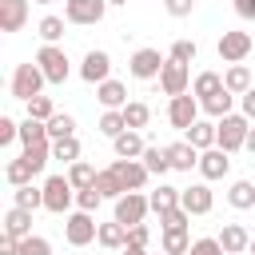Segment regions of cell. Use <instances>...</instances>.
<instances>
[{"instance_id": "7a4b0ae2", "label": "cell", "mask_w": 255, "mask_h": 255, "mask_svg": "<svg viewBox=\"0 0 255 255\" xmlns=\"http://www.w3.org/2000/svg\"><path fill=\"white\" fill-rule=\"evenodd\" d=\"M247 131H251V120L243 112H227L223 120H215V143L223 151H239L247 143Z\"/></svg>"}, {"instance_id": "2e32d148", "label": "cell", "mask_w": 255, "mask_h": 255, "mask_svg": "<svg viewBox=\"0 0 255 255\" xmlns=\"http://www.w3.org/2000/svg\"><path fill=\"white\" fill-rule=\"evenodd\" d=\"M28 4L32 0H0V32H20L28 24Z\"/></svg>"}, {"instance_id": "603a6c76", "label": "cell", "mask_w": 255, "mask_h": 255, "mask_svg": "<svg viewBox=\"0 0 255 255\" xmlns=\"http://www.w3.org/2000/svg\"><path fill=\"white\" fill-rule=\"evenodd\" d=\"M96 243H100V247H108V251H124V247H128V227H124L120 219H112V223H100V235H96Z\"/></svg>"}, {"instance_id": "8fae6325", "label": "cell", "mask_w": 255, "mask_h": 255, "mask_svg": "<svg viewBox=\"0 0 255 255\" xmlns=\"http://www.w3.org/2000/svg\"><path fill=\"white\" fill-rule=\"evenodd\" d=\"M159 88H163V96H183V92H191V72H187V64H179V60L167 56V64H163V72H159Z\"/></svg>"}, {"instance_id": "7bdbcfd3", "label": "cell", "mask_w": 255, "mask_h": 255, "mask_svg": "<svg viewBox=\"0 0 255 255\" xmlns=\"http://www.w3.org/2000/svg\"><path fill=\"white\" fill-rule=\"evenodd\" d=\"M100 203H104V195L96 191V183L76 191V207H80V211H92V215H96V211H100Z\"/></svg>"}, {"instance_id": "680465c9", "label": "cell", "mask_w": 255, "mask_h": 255, "mask_svg": "<svg viewBox=\"0 0 255 255\" xmlns=\"http://www.w3.org/2000/svg\"><path fill=\"white\" fill-rule=\"evenodd\" d=\"M108 4H128V0H108Z\"/></svg>"}, {"instance_id": "f546056e", "label": "cell", "mask_w": 255, "mask_h": 255, "mask_svg": "<svg viewBox=\"0 0 255 255\" xmlns=\"http://www.w3.org/2000/svg\"><path fill=\"white\" fill-rule=\"evenodd\" d=\"M20 155H24V159L32 163V171L40 175V171L48 167V159H52V139H40V143H28V147H24Z\"/></svg>"}, {"instance_id": "1f68e13d", "label": "cell", "mask_w": 255, "mask_h": 255, "mask_svg": "<svg viewBox=\"0 0 255 255\" xmlns=\"http://www.w3.org/2000/svg\"><path fill=\"white\" fill-rule=\"evenodd\" d=\"M163 251L167 255H187L191 251V235H187V227H171V231H163Z\"/></svg>"}, {"instance_id": "d6986e66", "label": "cell", "mask_w": 255, "mask_h": 255, "mask_svg": "<svg viewBox=\"0 0 255 255\" xmlns=\"http://www.w3.org/2000/svg\"><path fill=\"white\" fill-rule=\"evenodd\" d=\"M167 159H171V171H191L199 167V147H191L187 139H175L167 143Z\"/></svg>"}, {"instance_id": "9c48e42d", "label": "cell", "mask_w": 255, "mask_h": 255, "mask_svg": "<svg viewBox=\"0 0 255 255\" xmlns=\"http://www.w3.org/2000/svg\"><path fill=\"white\" fill-rule=\"evenodd\" d=\"M104 12H108V0H64V20L68 24H80V28L100 24Z\"/></svg>"}, {"instance_id": "9f6ffc18", "label": "cell", "mask_w": 255, "mask_h": 255, "mask_svg": "<svg viewBox=\"0 0 255 255\" xmlns=\"http://www.w3.org/2000/svg\"><path fill=\"white\" fill-rule=\"evenodd\" d=\"M124 255H147V247H124Z\"/></svg>"}, {"instance_id": "60d3db41", "label": "cell", "mask_w": 255, "mask_h": 255, "mask_svg": "<svg viewBox=\"0 0 255 255\" xmlns=\"http://www.w3.org/2000/svg\"><path fill=\"white\" fill-rule=\"evenodd\" d=\"M124 120H128V128H147V120H151V108L147 104H139V100H131V104H124Z\"/></svg>"}, {"instance_id": "c3c4849f", "label": "cell", "mask_w": 255, "mask_h": 255, "mask_svg": "<svg viewBox=\"0 0 255 255\" xmlns=\"http://www.w3.org/2000/svg\"><path fill=\"white\" fill-rule=\"evenodd\" d=\"M20 139V124L12 120V116H0V147H8V143H16Z\"/></svg>"}, {"instance_id": "ee69618b", "label": "cell", "mask_w": 255, "mask_h": 255, "mask_svg": "<svg viewBox=\"0 0 255 255\" xmlns=\"http://www.w3.org/2000/svg\"><path fill=\"white\" fill-rule=\"evenodd\" d=\"M187 223H191V211H187V207H183V203H179V207H171V211H163V215H159V227H163V231H171V227H187Z\"/></svg>"}, {"instance_id": "5b68a950", "label": "cell", "mask_w": 255, "mask_h": 255, "mask_svg": "<svg viewBox=\"0 0 255 255\" xmlns=\"http://www.w3.org/2000/svg\"><path fill=\"white\" fill-rule=\"evenodd\" d=\"M36 64L44 68L48 84H68V76H72V60H68V52H64L60 44H44V48L36 52Z\"/></svg>"}, {"instance_id": "74e56055", "label": "cell", "mask_w": 255, "mask_h": 255, "mask_svg": "<svg viewBox=\"0 0 255 255\" xmlns=\"http://www.w3.org/2000/svg\"><path fill=\"white\" fill-rule=\"evenodd\" d=\"M52 159H60V163H76V159H80V139H76V135L52 139Z\"/></svg>"}, {"instance_id": "db71d44e", "label": "cell", "mask_w": 255, "mask_h": 255, "mask_svg": "<svg viewBox=\"0 0 255 255\" xmlns=\"http://www.w3.org/2000/svg\"><path fill=\"white\" fill-rule=\"evenodd\" d=\"M235 12L243 20H255V0H235Z\"/></svg>"}, {"instance_id": "11a10c76", "label": "cell", "mask_w": 255, "mask_h": 255, "mask_svg": "<svg viewBox=\"0 0 255 255\" xmlns=\"http://www.w3.org/2000/svg\"><path fill=\"white\" fill-rule=\"evenodd\" d=\"M243 147H247V151H251V155H255V128H251V131H247V143H243Z\"/></svg>"}, {"instance_id": "7402d4cb", "label": "cell", "mask_w": 255, "mask_h": 255, "mask_svg": "<svg viewBox=\"0 0 255 255\" xmlns=\"http://www.w3.org/2000/svg\"><path fill=\"white\" fill-rule=\"evenodd\" d=\"M183 139H187L191 147H199V151L215 147V120H195V124L183 131Z\"/></svg>"}, {"instance_id": "30bf717a", "label": "cell", "mask_w": 255, "mask_h": 255, "mask_svg": "<svg viewBox=\"0 0 255 255\" xmlns=\"http://www.w3.org/2000/svg\"><path fill=\"white\" fill-rule=\"evenodd\" d=\"M163 64H167V60L159 56V48H135L131 60H128V72H131L135 80H159Z\"/></svg>"}, {"instance_id": "6f0895ef", "label": "cell", "mask_w": 255, "mask_h": 255, "mask_svg": "<svg viewBox=\"0 0 255 255\" xmlns=\"http://www.w3.org/2000/svg\"><path fill=\"white\" fill-rule=\"evenodd\" d=\"M32 4H52V0H32Z\"/></svg>"}, {"instance_id": "d6a6232c", "label": "cell", "mask_w": 255, "mask_h": 255, "mask_svg": "<svg viewBox=\"0 0 255 255\" xmlns=\"http://www.w3.org/2000/svg\"><path fill=\"white\" fill-rule=\"evenodd\" d=\"M100 131H104L108 139H116L120 131H128V120H124V108H104V116H100Z\"/></svg>"}, {"instance_id": "816d5d0a", "label": "cell", "mask_w": 255, "mask_h": 255, "mask_svg": "<svg viewBox=\"0 0 255 255\" xmlns=\"http://www.w3.org/2000/svg\"><path fill=\"white\" fill-rule=\"evenodd\" d=\"M239 112H243V116L255 124V88H247V92L239 96Z\"/></svg>"}, {"instance_id": "5bb4252c", "label": "cell", "mask_w": 255, "mask_h": 255, "mask_svg": "<svg viewBox=\"0 0 255 255\" xmlns=\"http://www.w3.org/2000/svg\"><path fill=\"white\" fill-rule=\"evenodd\" d=\"M80 76H84L88 84H104V80H112V56H108L104 48H92V52L84 56V64H80Z\"/></svg>"}, {"instance_id": "277c9868", "label": "cell", "mask_w": 255, "mask_h": 255, "mask_svg": "<svg viewBox=\"0 0 255 255\" xmlns=\"http://www.w3.org/2000/svg\"><path fill=\"white\" fill-rule=\"evenodd\" d=\"M96 235H100V223H96V215L92 211H68L64 215V239H68V247H88V243H96Z\"/></svg>"}, {"instance_id": "52a82bcc", "label": "cell", "mask_w": 255, "mask_h": 255, "mask_svg": "<svg viewBox=\"0 0 255 255\" xmlns=\"http://www.w3.org/2000/svg\"><path fill=\"white\" fill-rule=\"evenodd\" d=\"M251 48H255V40H251V32H223L219 36V44H215V52H219V60L223 64H243L247 56H251Z\"/></svg>"}, {"instance_id": "83f0119b", "label": "cell", "mask_w": 255, "mask_h": 255, "mask_svg": "<svg viewBox=\"0 0 255 255\" xmlns=\"http://www.w3.org/2000/svg\"><path fill=\"white\" fill-rule=\"evenodd\" d=\"M223 88V72H199L195 80H191V96L195 100H207V96H215Z\"/></svg>"}, {"instance_id": "6da1fadb", "label": "cell", "mask_w": 255, "mask_h": 255, "mask_svg": "<svg viewBox=\"0 0 255 255\" xmlns=\"http://www.w3.org/2000/svg\"><path fill=\"white\" fill-rule=\"evenodd\" d=\"M44 84H48V76H44V68L36 64V60H28V64H16V72H12V100H32V96H44Z\"/></svg>"}, {"instance_id": "8d00e7d4", "label": "cell", "mask_w": 255, "mask_h": 255, "mask_svg": "<svg viewBox=\"0 0 255 255\" xmlns=\"http://www.w3.org/2000/svg\"><path fill=\"white\" fill-rule=\"evenodd\" d=\"M40 139H48V124H44V120L24 116V120H20V143L28 147V143H40Z\"/></svg>"}, {"instance_id": "44dd1931", "label": "cell", "mask_w": 255, "mask_h": 255, "mask_svg": "<svg viewBox=\"0 0 255 255\" xmlns=\"http://www.w3.org/2000/svg\"><path fill=\"white\" fill-rule=\"evenodd\" d=\"M235 92H227V88H219L215 96H207V100H199V108H203V116H211V120H223L227 112H235Z\"/></svg>"}, {"instance_id": "f907efd6", "label": "cell", "mask_w": 255, "mask_h": 255, "mask_svg": "<svg viewBox=\"0 0 255 255\" xmlns=\"http://www.w3.org/2000/svg\"><path fill=\"white\" fill-rule=\"evenodd\" d=\"M163 8H167V16H191L195 0H163Z\"/></svg>"}, {"instance_id": "f35d334b", "label": "cell", "mask_w": 255, "mask_h": 255, "mask_svg": "<svg viewBox=\"0 0 255 255\" xmlns=\"http://www.w3.org/2000/svg\"><path fill=\"white\" fill-rule=\"evenodd\" d=\"M96 191H100L104 199H112V203H116V199L124 195V183L116 179V171H112V167H104V171L96 175Z\"/></svg>"}, {"instance_id": "3957f363", "label": "cell", "mask_w": 255, "mask_h": 255, "mask_svg": "<svg viewBox=\"0 0 255 255\" xmlns=\"http://www.w3.org/2000/svg\"><path fill=\"white\" fill-rule=\"evenodd\" d=\"M40 187H44V211H52V215H68V211H72L76 187H72L68 171H64V175H48Z\"/></svg>"}, {"instance_id": "ffe728a7", "label": "cell", "mask_w": 255, "mask_h": 255, "mask_svg": "<svg viewBox=\"0 0 255 255\" xmlns=\"http://www.w3.org/2000/svg\"><path fill=\"white\" fill-rule=\"evenodd\" d=\"M4 235L28 239V235H32V211H28V207H20V203H12V207L4 211Z\"/></svg>"}, {"instance_id": "4316f807", "label": "cell", "mask_w": 255, "mask_h": 255, "mask_svg": "<svg viewBox=\"0 0 255 255\" xmlns=\"http://www.w3.org/2000/svg\"><path fill=\"white\" fill-rule=\"evenodd\" d=\"M227 203H231L235 211L255 207V183H251V179H235V183L227 187Z\"/></svg>"}, {"instance_id": "ac0fdd59", "label": "cell", "mask_w": 255, "mask_h": 255, "mask_svg": "<svg viewBox=\"0 0 255 255\" xmlns=\"http://www.w3.org/2000/svg\"><path fill=\"white\" fill-rule=\"evenodd\" d=\"M143 135L135 131V128H128V131H120L116 139H112V151H116V159H139L143 155Z\"/></svg>"}, {"instance_id": "d4e9b609", "label": "cell", "mask_w": 255, "mask_h": 255, "mask_svg": "<svg viewBox=\"0 0 255 255\" xmlns=\"http://www.w3.org/2000/svg\"><path fill=\"white\" fill-rule=\"evenodd\" d=\"M96 100H100L104 108H124V104H128V84L104 80V84H96Z\"/></svg>"}, {"instance_id": "ba28073f", "label": "cell", "mask_w": 255, "mask_h": 255, "mask_svg": "<svg viewBox=\"0 0 255 255\" xmlns=\"http://www.w3.org/2000/svg\"><path fill=\"white\" fill-rule=\"evenodd\" d=\"M199 112H203V108H199V100H195L191 92H183V96H171V100H167V124H171L175 131H187V128L199 120Z\"/></svg>"}, {"instance_id": "836d02e7", "label": "cell", "mask_w": 255, "mask_h": 255, "mask_svg": "<svg viewBox=\"0 0 255 255\" xmlns=\"http://www.w3.org/2000/svg\"><path fill=\"white\" fill-rule=\"evenodd\" d=\"M4 179H8L12 187H24V183H32V179H36V171H32V163L20 155V159H12V163L4 167Z\"/></svg>"}, {"instance_id": "94428289", "label": "cell", "mask_w": 255, "mask_h": 255, "mask_svg": "<svg viewBox=\"0 0 255 255\" xmlns=\"http://www.w3.org/2000/svg\"><path fill=\"white\" fill-rule=\"evenodd\" d=\"M159 255H167V251H163V247H159Z\"/></svg>"}, {"instance_id": "7dc6e473", "label": "cell", "mask_w": 255, "mask_h": 255, "mask_svg": "<svg viewBox=\"0 0 255 255\" xmlns=\"http://www.w3.org/2000/svg\"><path fill=\"white\" fill-rule=\"evenodd\" d=\"M195 56H199L195 40H175V44H171V60H179V64H191Z\"/></svg>"}, {"instance_id": "f6af8a7d", "label": "cell", "mask_w": 255, "mask_h": 255, "mask_svg": "<svg viewBox=\"0 0 255 255\" xmlns=\"http://www.w3.org/2000/svg\"><path fill=\"white\" fill-rule=\"evenodd\" d=\"M187 255H227V251H223L219 235H203V239H191V251Z\"/></svg>"}, {"instance_id": "f5cc1de1", "label": "cell", "mask_w": 255, "mask_h": 255, "mask_svg": "<svg viewBox=\"0 0 255 255\" xmlns=\"http://www.w3.org/2000/svg\"><path fill=\"white\" fill-rule=\"evenodd\" d=\"M0 255H20V239L16 235H0Z\"/></svg>"}, {"instance_id": "e575fe53", "label": "cell", "mask_w": 255, "mask_h": 255, "mask_svg": "<svg viewBox=\"0 0 255 255\" xmlns=\"http://www.w3.org/2000/svg\"><path fill=\"white\" fill-rule=\"evenodd\" d=\"M96 175H100V171H96L88 159L68 163V179H72V187H76V191H80V187H92V183H96Z\"/></svg>"}, {"instance_id": "484cf974", "label": "cell", "mask_w": 255, "mask_h": 255, "mask_svg": "<svg viewBox=\"0 0 255 255\" xmlns=\"http://www.w3.org/2000/svg\"><path fill=\"white\" fill-rule=\"evenodd\" d=\"M179 191H183V187H171V183H163V179H159V187H155V191L147 195V203H151V211H155V215H163V211H171V207H179Z\"/></svg>"}, {"instance_id": "4fadbf2b", "label": "cell", "mask_w": 255, "mask_h": 255, "mask_svg": "<svg viewBox=\"0 0 255 255\" xmlns=\"http://www.w3.org/2000/svg\"><path fill=\"white\" fill-rule=\"evenodd\" d=\"M231 171V151H223L219 143L215 147H207V151H199V175L211 183V179H223Z\"/></svg>"}, {"instance_id": "e0dca14e", "label": "cell", "mask_w": 255, "mask_h": 255, "mask_svg": "<svg viewBox=\"0 0 255 255\" xmlns=\"http://www.w3.org/2000/svg\"><path fill=\"white\" fill-rule=\"evenodd\" d=\"M219 243H223L227 255H243V251H251V235H247L243 223H223V227H219Z\"/></svg>"}, {"instance_id": "4dcf8cb0", "label": "cell", "mask_w": 255, "mask_h": 255, "mask_svg": "<svg viewBox=\"0 0 255 255\" xmlns=\"http://www.w3.org/2000/svg\"><path fill=\"white\" fill-rule=\"evenodd\" d=\"M12 203H20V207H28V211H40V207H44V187H36V183L12 187Z\"/></svg>"}, {"instance_id": "ab89813d", "label": "cell", "mask_w": 255, "mask_h": 255, "mask_svg": "<svg viewBox=\"0 0 255 255\" xmlns=\"http://www.w3.org/2000/svg\"><path fill=\"white\" fill-rule=\"evenodd\" d=\"M64 135H76V116L56 112V116L48 120V139H64Z\"/></svg>"}, {"instance_id": "7c38bea8", "label": "cell", "mask_w": 255, "mask_h": 255, "mask_svg": "<svg viewBox=\"0 0 255 255\" xmlns=\"http://www.w3.org/2000/svg\"><path fill=\"white\" fill-rule=\"evenodd\" d=\"M112 171L124 183V191H143V183L151 179V171L143 167V159H112Z\"/></svg>"}, {"instance_id": "bcb514c9", "label": "cell", "mask_w": 255, "mask_h": 255, "mask_svg": "<svg viewBox=\"0 0 255 255\" xmlns=\"http://www.w3.org/2000/svg\"><path fill=\"white\" fill-rule=\"evenodd\" d=\"M20 255H52V243L44 235H28V239H20Z\"/></svg>"}, {"instance_id": "681fc988", "label": "cell", "mask_w": 255, "mask_h": 255, "mask_svg": "<svg viewBox=\"0 0 255 255\" xmlns=\"http://www.w3.org/2000/svg\"><path fill=\"white\" fill-rule=\"evenodd\" d=\"M147 243H151V227H147V223L128 227V247H147Z\"/></svg>"}, {"instance_id": "8992f818", "label": "cell", "mask_w": 255, "mask_h": 255, "mask_svg": "<svg viewBox=\"0 0 255 255\" xmlns=\"http://www.w3.org/2000/svg\"><path fill=\"white\" fill-rule=\"evenodd\" d=\"M147 211H151V203H147V195H143V191H124V195L116 199L112 219H120L124 227H135V223H143V219H147Z\"/></svg>"}, {"instance_id": "b9f144b4", "label": "cell", "mask_w": 255, "mask_h": 255, "mask_svg": "<svg viewBox=\"0 0 255 255\" xmlns=\"http://www.w3.org/2000/svg\"><path fill=\"white\" fill-rule=\"evenodd\" d=\"M28 116L48 124V120L56 116V104H52V96H32V100H28Z\"/></svg>"}, {"instance_id": "91938a15", "label": "cell", "mask_w": 255, "mask_h": 255, "mask_svg": "<svg viewBox=\"0 0 255 255\" xmlns=\"http://www.w3.org/2000/svg\"><path fill=\"white\" fill-rule=\"evenodd\" d=\"M251 255H255V239H251Z\"/></svg>"}, {"instance_id": "f1b7e54d", "label": "cell", "mask_w": 255, "mask_h": 255, "mask_svg": "<svg viewBox=\"0 0 255 255\" xmlns=\"http://www.w3.org/2000/svg\"><path fill=\"white\" fill-rule=\"evenodd\" d=\"M139 159H143V167H147V171H151L155 179H163V175L171 171V159H167V147H143V155H139Z\"/></svg>"}, {"instance_id": "d590c367", "label": "cell", "mask_w": 255, "mask_h": 255, "mask_svg": "<svg viewBox=\"0 0 255 255\" xmlns=\"http://www.w3.org/2000/svg\"><path fill=\"white\" fill-rule=\"evenodd\" d=\"M64 24H68L64 16H44V20L36 24V32H40L44 44H60V40H64Z\"/></svg>"}, {"instance_id": "9a60e30c", "label": "cell", "mask_w": 255, "mask_h": 255, "mask_svg": "<svg viewBox=\"0 0 255 255\" xmlns=\"http://www.w3.org/2000/svg\"><path fill=\"white\" fill-rule=\"evenodd\" d=\"M179 203H183L191 215H207V211L215 207V191H211L207 183H191V187L179 191Z\"/></svg>"}, {"instance_id": "cb8c5ba5", "label": "cell", "mask_w": 255, "mask_h": 255, "mask_svg": "<svg viewBox=\"0 0 255 255\" xmlns=\"http://www.w3.org/2000/svg\"><path fill=\"white\" fill-rule=\"evenodd\" d=\"M223 88H227V92H235V96H243L247 88H255L251 68H247V64H227V72H223Z\"/></svg>"}]
</instances>
